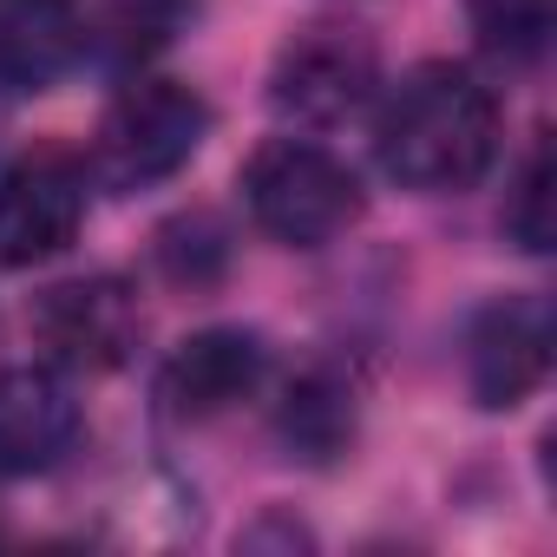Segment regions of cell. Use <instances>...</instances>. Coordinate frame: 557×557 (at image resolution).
I'll return each mask as SVG.
<instances>
[{
	"mask_svg": "<svg viewBox=\"0 0 557 557\" xmlns=\"http://www.w3.org/2000/svg\"><path fill=\"white\" fill-rule=\"evenodd\" d=\"M381 92V47L355 21H309L269 60V106L302 132L348 125Z\"/></svg>",
	"mask_w": 557,
	"mask_h": 557,
	"instance_id": "obj_4",
	"label": "cell"
},
{
	"mask_svg": "<svg viewBox=\"0 0 557 557\" xmlns=\"http://www.w3.org/2000/svg\"><path fill=\"white\" fill-rule=\"evenodd\" d=\"M466 21L485 53L511 66H537L557 34V0H466Z\"/></svg>",
	"mask_w": 557,
	"mask_h": 557,
	"instance_id": "obj_13",
	"label": "cell"
},
{
	"mask_svg": "<svg viewBox=\"0 0 557 557\" xmlns=\"http://www.w3.org/2000/svg\"><path fill=\"white\" fill-rule=\"evenodd\" d=\"M27 329L60 374H112L138 355L145 309L125 275H66L34 296Z\"/></svg>",
	"mask_w": 557,
	"mask_h": 557,
	"instance_id": "obj_5",
	"label": "cell"
},
{
	"mask_svg": "<svg viewBox=\"0 0 557 557\" xmlns=\"http://www.w3.org/2000/svg\"><path fill=\"white\" fill-rule=\"evenodd\" d=\"M243 203L256 230L289 249H322L348 236L368 210L361 177L315 138H262L243 164Z\"/></svg>",
	"mask_w": 557,
	"mask_h": 557,
	"instance_id": "obj_3",
	"label": "cell"
},
{
	"mask_svg": "<svg viewBox=\"0 0 557 557\" xmlns=\"http://www.w3.org/2000/svg\"><path fill=\"white\" fill-rule=\"evenodd\" d=\"M0 125H8V92H0Z\"/></svg>",
	"mask_w": 557,
	"mask_h": 557,
	"instance_id": "obj_16",
	"label": "cell"
},
{
	"mask_svg": "<svg viewBox=\"0 0 557 557\" xmlns=\"http://www.w3.org/2000/svg\"><path fill=\"white\" fill-rule=\"evenodd\" d=\"M374 99H381L374 151L394 184H407L420 197H446V190H472L492 171L498 99L485 92L479 73H466L453 60H426Z\"/></svg>",
	"mask_w": 557,
	"mask_h": 557,
	"instance_id": "obj_1",
	"label": "cell"
},
{
	"mask_svg": "<svg viewBox=\"0 0 557 557\" xmlns=\"http://www.w3.org/2000/svg\"><path fill=\"white\" fill-rule=\"evenodd\" d=\"M505 236L524 249V256H544L550 249V138L537 132L518 177H511V197H505Z\"/></svg>",
	"mask_w": 557,
	"mask_h": 557,
	"instance_id": "obj_15",
	"label": "cell"
},
{
	"mask_svg": "<svg viewBox=\"0 0 557 557\" xmlns=\"http://www.w3.org/2000/svg\"><path fill=\"white\" fill-rule=\"evenodd\" d=\"M86 164L60 145H40L0 171V269L53 262L86 223Z\"/></svg>",
	"mask_w": 557,
	"mask_h": 557,
	"instance_id": "obj_6",
	"label": "cell"
},
{
	"mask_svg": "<svg viewBox=\"0 0 557 557\" xmlns=\"http://www.w3.org/2000/svg\"><path fill=\"white\" fill-rule=\"evenodd\" d=\"M275 433H283V446L309 466H329L348 440H355V381L342 368H309L289 381L283 394V413H275Z\"/></svg>",
	"mask_w": 557,
	"mask_h": 557,
	"instance_id": "obj_12",
	"label": "cell"
},
{
	"mask_svg": "<svg viewBox=\"0 0 557 557\" xmlns=\"http://www.w3.org/2000/svg\"><path fill=\"white\" fill-rule=\"evenodd\" d=\"M262 381H269V348H262V335H249V329H203V335H190V342L164 361L158 400H164V413H177V420H216V413L243 407Z\"/></svg>",
	"mask_w": 557,
	"mask_h": 557,
	"instance_id": "obj_8",
	"label": "cell"
},
{
	"mask_svg": "<svg viewBox=\"0 0 557 557\" xmlns=\"http://www.w3.org/2000/svg\"><path fill=\"white\" fill-rule=\"evenodd\" d=\"M210 138V99L184 79L132 73L92 132V177L106 190H151L177 177Z\"/></svg>",
	"mask_w": 557,
	"mask_h": 557,
	"instance_id": "obj_2",
	"label": "cell"
},
{
	"mask_svg": "<svg viewBox=\"0 0 557 557\" xmlns=\"http://www.w3.org/2000/svg\"><path fill=\"white\" fill-rule=\"evenodd\" d=\"M550 374V309L544 296H498L466 329V387L485 413H511Z\"/></svg>",
	"mask_w": 557,
	"mask_h": 557,
	"instance_id": "obj_7",
	"label": "cell"
},
{
	"mask_svg": "<svg viewBox=\"0 0 557 557\" xmlns=\"http://www.w3.org/2000/svg\"><path fill=\"white\" fill-rule=\"evenodd\" d=\"M86 66L79 0H0V92H47Z\"/></svg>",
	"mask_w": 557,
	"mask_h": 557,
	"instance_id": "obj_10",
	"label": "cell"
},
{
	"mask_svg": "<svg viewBox=\"0 0 557 557\" xmlns=\"http://www.w3.org/2000/svg\"><path fill=\"white\" fill-rule=\"evenodd\" d=\"M79 440V400L60 368H0V472H47Z\"/></svg>",
	"mask_w": 557,
	"mask_h": 557,
	"instance_id": "obj_9",
	"label": "cell"
},
{
	"mask_svg": "<svg viewBox=\"0 0 557 557\" xmlns=\"http://www.w3.org/2000/svg\"><path fill=\"white\" fill-rule=\"evenodd\" d=\"M223 262H230V236L216 230V216L190 210V216H177V223L158 230V269L171 275L177 289H203V283H216Z\"/></svg>",
	"mask_w": 557,
	"mask_h": 557,
	"instance_id": "obj_14",
	"label": "cell"
},
{
	"mask_svg": "<svg viewBox=\"0 0 557 557\" xmlns=\"http://www.w3.org/2000/svg\"><path fill=\"white\" fill-rule=\"evenodd\" d=\"M190 14L197 0H79L86 60L106 73H145V60L164 53Z\"/></svg>",
	"mask_w": 557,
	"mask_h": 557,
	"instance_id": "obj_11",
	"label": "cell"
}]
</instances>
